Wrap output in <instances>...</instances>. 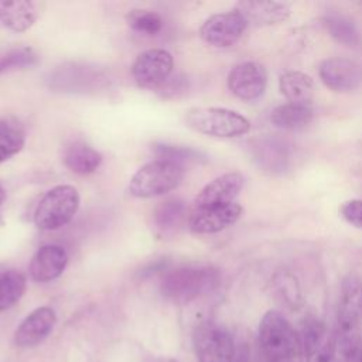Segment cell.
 <instances>
[{
  "label": "cell",
  "mask_w": 362,
  "mask_h": 362,
  "mask_svg": "<svg viewBox=\"0 0 362 362\" xmlns=\"http://www.w3.org/2000/svg\"><path fill=\"white\" fill-rule=\"evenodd\" d=\"M25 143V136L20 124L8 119H0V163L17 154Z\"/></svg>",
  "instance_id": "cell-27"
},
{
  "label": "cell",
  "mask_w": 362,
  "mask_h": 362,
  "mask_svg": "<svg viewBox=\"0 0 362 362\" xmlns=\"http://www.w3.org/2000/svg\"><path fill=\"white\" fill-rule=\"evenodd\" d=\"M62 161L68 170L79 175L95 173L102 164V154L82 140L69 143L62 153Z\"/></svg>",
  "instance_id": "cell-20"
},
{
  "label": "cell",
  "mask_w": 362,
  "mask_h": 362,
  "mask_svg": "<svg viewBox=\"0 0 362 362\" xmlns=\"http://www.w3.org/2000/svg\"><path fill=\"white\" fill-rule=\"evenodd\" d=\"M4 198H6V191H4V188H3V185L0 184V205L3 204V201H4Z\"/></svg>",
  "instance_id": "cell-32"
},
{
  "label": "cell",
  "mask_w": 362,
  "mask_h": 362,
  "mask_svg": "<svg viewBox=\"0 0 362 362\" xmlns=\"http://www.w3.org/2000/svg\"><path fill=\"white\" fill-rule=\"evenodd\" d=\"M242 212V206L236 202L195 208L189 216L188 225L197 235L218 233L232 226L240 218Z\"/></svg>",
  "instance_id": "cell-13"
},
{
  "label": "cell",
  "mask_w": 362,
  "mask_h": 362,
  "mask_svg": "<svg viewBox=\"0 0 362 362\" xmlns=\"http://www.w3.org/2000/svg\"><path fill=\"white\" fill-rule=\"evenodd\" d=\"M291 146L279 137L266 136L257 139L253 144V160L259 168L269 174H280L290 164Z\"/></svg>",
  "instance_id": "cell-17"
},
{
  "label": "cell",
  "mask_w": 362,
  "mask_h": 362,
  "mask_svg": "<svg viewBox=\"0 0 362 362\" xmlns=\"http://www.w3.org/2000/svg\"><path fill=\"white\" fill-rule=\"evenodd\" d=\"M362 354L361 331L341 332L334 335V356L332 362H359Z\"/></svg>",
  "instance_id": "cell-26"
},
{
  "label": "cell",
  "mask_w": 362,
  "mask_h": 362,
  "mask_svg": "<svg viewBox=\"0 0 362 362\" xmlns=\"http://www.w3.org/2000/svg\"><path fill=\"white\" fill-rule=\"evenodd\" d=\"M235 10L243 16L247 25L250 24L256 27L283 23L291 13L288 4L274 0H245L239 1Z\"/></svg>",
  "instance_id": "cell-18"
},
{
  "label": "cell",
  "mask_w": 362,
  "mask_h": 362,
  "mask_svg": "<svg viewBox=\"0 0 362 362\" xmlns=\"http://www.w3.org/2000/svg\"><path fill=\"white\" fill-rule=\"evenodd\" d=\"M314 112L311 106L296 105V103H283L276 106L270 113V122L273 126L281 130H301L307 127L313 120Z\"/></svg>",
  "instance_id": "cell-22"
},
{
  "label": "cell",
  "mask_w": 362,
  "mask_h": 362,
  "mask_svg": "<svg viewBox=\"0 0 362 362\" xmlns=\"http://www.w3.org/2000/svg\"><path fill=\"white\" fill-rule=\"evenodd\" d=\"M321 82L331 90L346 93L362 86V65L351 58L334 57L318 66Z\"/></svg>",
  "instance_id": "cell-10"
},
{
  "label": "cell",
  "mask_w": 362,
  "mask_h": 362,
  "mask_svg": "<svg viewBox=\"0 0 362 362\" xmlns=\"http://www.w3.org/2000/svg\"><path fill=\"white\" fill-rule=\"evenodd\" d=\"M339 214L348 223L362 229V199H348L342 202Z\"/></svg>",
  "instance_id": "cell-31"
},
{
  "label": "cell",
  "mask_w": 362,
  "mask_h": 362,
  "mask_svg": "<svg viewBox=\"0 0 362 362\" xmlns=\"http://www.w3.org/2000/svg\"><path fill=\"white\" fill-rule=\"evenodd\" d=\"M322 24L328 34L339 44L351 48L361 45V34L355 23L341 13H327Z\"/></svg>",
  "instance_id": "cell-23"
},
{
  "label": "cell",
  "mask_w": 362,
  "mask_h": 362,
  "mask_svg": "<svg viewBox=\"0 0 362 362\" xmlns=\"http://www.w3.org/2000/svg\"><path fill=\"white\" fill-rule=\"evenodd\" d=\"M198 362H233L235 344L230 332L212 321H204L192 334Z\"/></svg>",
  "instance_id": "cell-6"
},
{
  "label": "cell",
  "mask_w": 362,
  "mask_h": 362,
  "mask_svg": "<svg viewBox=\"0 0 362 362\" xmlns=\"http://www.w3.org/2000/svg\"><path fill=\"white\" fill-rule=\"evenodd\" d=\"M259 342L272 362H291L301 352L300 335L277 310L263 314L259 324Z\"/></svg>",
  "instance_id": "cell-1"
},
{
  "label": "cell",
  "mask_w": 362,
  "mask_h": 362,
  "mask_svg": "<svg viewBox=\"0 0 362 362\" xmlns=\"http://www.w3.org/2000/svg\"><path fill=\"white\" fill-rule=\"evenodd\" d=\"M279 89L288 103L311 106L315 96L313 78L301 71H286L279 79Z\"/></svg>",
  "instance_id": "cell-19"
},
{
  "label": "cell",
  "mask_w": 362,
  "mask_h": 362,
  "mask_svg": "<svg viewBox=\"0 0 362 362\" xmlns=\"http://www.w3.org/2000/svg\"><path fill=\"white\" fill-rule=\"evenodd\" d=\"M246 27L243 16L238 10H230L208 17L199 28V35L212 47L228 48L239 41Z\"/></svg>",
  "instance_id": "cell-8"
},
{
  "label": "cell",
  "mask_w": 362,
  "mask_h": 362,
  "mask_svg": "<svg viewBox=\"0 0 362 362\" xmlns=\"http://www.w3.org/2000/svg\"><path fill=\"white\" fill-rule=\"evenodd\" d=\"M226 82L233 96L245 102H253L262 98L267 88V72L256 61H243L229 71Z\"/></svg>",
  "instance_id": "cell-9"
},
{
  "label": "cell",
  "mask_w": 362,
  "mask_h": 362,
  "mask_svg": "<svg viewBox=\"0 0 362 362\" xmlns=\"http://www.w3.org/2000/svg\"><path fill=\"white\" fill-rule=\"evenodd\" d=\"M81 204L79 192L72 185H57L40 199L34 223L41 230H57L71 222Z\"/></svg>",
  "instance_id": "cell-5"
},
{
  "label": "cell",
  "mask_w": 362,
  "mask_h": 362,
  "mask_svg": "<svg viewBox=\"0 0 362 362\" xmlns=\"http://www.w3.org/2000/svg\"><path fill=\"white\" fill-rule=\"evenodd\" d=\"M300 342L307 362H332L334 335L321 320L315 317H307L304 320Z\"/></svg>",
  "instance_id": "cell-12"
},
{
  "label": "cell",
  "mask_w": 362,
  "mask_h": 362,
  "mask_svg": "<svg viewBox=\"0 0 362 362\" xmlns=\"http://www.w3.org/2000/svg\"><path fill=\"white\" fill-rule=\"evenodd\" d=\"M37 17L38 11L33 1L0 0V23L14 33H23L31 28Z\"/></svg>",
  "instance_id": "cell-21"
},
{
  "label": "cell",
  "mask_w": 362,
  "mask_h": 362,
  "mask_svg": "<svg viewBox=\"0 0 362 362\" xmlns=\"http://www.w3.org/2000/svg\"><path fill=\"white\" fill-rule=\"evenodd\" d=\"M245 185V177L238 171L225 173L209 181L195 197L194 209L212 205H225L235 202Z\"/></svg>",
  "instance_id": "cell-14"
},
{
  "label": "cell",
  "mask_w": 362,
  "mask_h": 362,
  "mask_svg": "<svg viewBox=\"0 0 362 362\" xmlns=\"http://www.w3.org/2000/svg\"><path fill=\"white\" fill-rule=\"evenodd\" d=\"M57 322L55 311L51 307H38L31 311L14 332V344L20 348H31L42 342Z\"/></svg>",
  "instance_id": "cell-15"
},
{
  "label": "cell",
  "mask_w": 362,
  "mask_h": 362,
  "mask_svg": "<svg viewBox=\"0 0 362 362\" xmlns=\"http://www.w3.org/2000/svg\"><path fill=\"white\" fill-rule=\"evenodd\" d=\"M359 362H362V354H361V358H359Z\"/></svg>",
  "instance_id": "cell-33"
},
{
  "label": "cell",
  "mask_w": 362,
  "mask_h": 362,
  "mask_svg": "<svg viewBox=\"0 0 362 362\" xmlns=\"http://www.w3.org/2000/svg\"><path fill=\"white\" fill-rule=\"evenodd\" d=\"M0 58H1V55H0Z\"/></svg>",
  "instance_id": "cell-34"
},
{
  "label": "cell",
  "mask_w": 362,
  "mask_h": 362,
  "mask_svg": "<svg viewBox=\"0 0 362 362\" xmlns=\"http://www.w3.org/2000/svg\"><path fill=\"white\" fill-rule=\"evenodd\" d=\"M27 280L17 270H6L0 273V313L11 308L23 297Z\"/></svg>",
  "instance_id": "cell-25"
},
{
  "label": "cell",
  "mask_w": 362,
  "mask_h": 362,
  "mask_svg": "<svg viewBox=\"0 0 362 362\" xmlns=\"http://www.w3.org/2000/svg\"><path fill=\"white\" fill-rule=\"evenodd\" d=\"M185 175V168L164 160L141 165L130 178L129 192L137 198H151L175 189Z\"/></svg>",
  "instance_id": "cell-3"
},
{
  "label": "cell",
  "mask_w": 362,
  "mask_h": 362,
  "mask_svg": "<svg viewBox=\"0 0 362 362\" xmlns=\"http://www.w3.org/2000/svg\"><path fill=\"white\" fill-rule=\"evenodd\" d=\"M187 124L198 133L233 139L250 130V122L240 113L225 107H192L185 115Z\"/></svg>",
  "instance_id": "cell-4"
},
{
  "label": "cell",
  "mask_w": 362,
  "mask_h": 362,
  "mask_svg": "<svg viewBox=\"0 0 362 362\" xmlns=\"http://www.w3.org/2000/svg\"><path fill=\"white\" fill-rule=\"evenodd\" d=\"M127 24L146 35H156L163 28L161 17L151 10H132L127 14Z\"/></svg>",
  "instance_id": "cell-30"
},
{
  "label": "cell",
  "mask_w": 362,
  "mask_h": 362,
  "mask_svg": "<svg viewBox=\"0 0 362 362\" xmlns=\"http://www.w3.org/2000/svg\"><path fill=\"white\" fill-rule=\"evenodd\" d=\"M153 151H154V154L157 156L158 160L170 161V163L178 164L184 168H185V164L198 163L202 158H205V156L201 151L195 150V148L182 147V146H173V144H165V143L154 144Z\"/></svg>",
  "instance_id": "cell-28"
},
{
  "label": "cell",
  "mask_w": 362,
  "mask_h": 362,
  "mask_svg": "<svg viewBox=\"0 0 362 362\" xmlns=\"http://www.w3.org/2000/svg\"><path fill=\"white\" fill-rule=\"evenodd\" d=\"M38 62V55L30 47H18L11 48L6 54H1L0 58V74L13 71V69H24L35 65Z\"/></svg>",
  "instance_id": "cell-29"
},
{
  "label": "cell",
  "mask_w": 362,
  "mask_h": 362,
  "mask_svg": "<svg viewBox=\"0 0 362 362\" xmlns=\"http://www.w3.org/2000/svg\"><path fill=\"white\" fill-rule=\"evenodd\" d=\"M219 283V273L209 266H182L170 270L161 280V293L174 303H187Z\"/></svg>",
  "instance_id": "cell-2"
},
{
  "label": "cell",
  "mask_w": 362,
  "mask_h": 362,
  "mask_svg": "<svg viewBox=\"0 0 362 362\" xmlns=\"http://www.w3.org/2000/svg\"><path fill=\"white\" fill-rule=\"evenodd\" d=\"M184 218L185 204L180 198H168L160 202L153 212L154 226L161 233L174 232L177 228L181 226Z\"/></svg>",
  "instance_id": "cell-24"
},
{
  "label": "cell",
  "mask_w": 362,
  "mask_h": 362,
  "mask_svg": "<svg viewBox=\"0 0 362 362\" xmlns=\"http://www.w3.org/2000/svg\"><path fill=\"white\" fill-rule=\"evenodd\" d=\"M174 68L173 55L163 48H151L141 52L132 65L136 83L146 89H158L170 78Z\"/></svg>",
  "instance_id": "cell-7"
},
{
  "label": "cell",
  "mask_w": 362,
  "mask_h": 362,
  "mask_svg": "<svg viewBox=\"0 0 362 362\" xmlns=\"http://www.w3.org/2000/svg\"><path fill=\"white\" fill-rule=\"evenodd\" d=\"M68 264V255L59 245H44L31 257L28 273L37 283H48L62 274Z\"/></svg>",
  "instance_id": "cell-16"
},
{
  "label": "cell",
  "mask_w": 362,
  "mask_h": 362,
  "mask_svg": "<svg viewBox=\"0 0 362 362\" xmlns=\"http://www.w3.org/2000/svg\"><path fill=\"white\" fill-rule=\"evenodd\" d=\"M337 324L341 332L361 331L362 324V276L349 274L341 283Z\"/></svg>",
  "instance_id": "cell-11"
}]
</instances>
